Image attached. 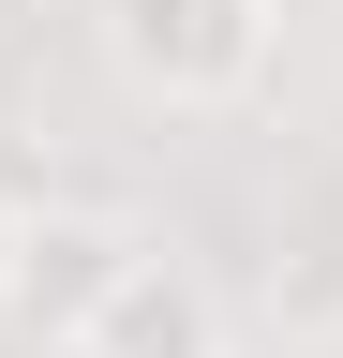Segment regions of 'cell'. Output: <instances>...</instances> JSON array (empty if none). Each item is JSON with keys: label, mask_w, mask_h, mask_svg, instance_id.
I'll return each mask as SVG.
<instances>
[{"label": "cell", "mask_w": 343, "mask_h": 358, "mask_svg": "<svg viewBox=\"0 0 343 358\" xmlns=\"http://www.w3.org/2000/svg\"><path fill=\"white\" fill-rule=\"evenodd\" d=\"M90 45H105V75L135 90V105L224 120L284 60V0H90Z\"/></svg>", "instance_id": "1"}, {"label": "cell", "mask_w": 343, "mask_h": 358, "mask_svg": "<svg viewBox=\"0 0 343 358\" xmlns=\"http://www.w3.org/2000/svg\"><path fill=\"white\" fill-rule=\"evenodd\" d=\"M135 268H149V224H135V209H105V194H45V209H30L15 313H0V329H30V343H60V358H75V329H90Z\"/></svg>", "instance_id": "2"}, {"label": "cell", "mask_w": 343, "mask_h": 358, "mask_svg": "<svg viewBox=\"0 0 343 358\" xmlns=\"http://www.w3.org/2000/svg\"><path fill=\"white\" fill-rule=\"evenodd\" d=\"M75 358H224V284H209L194 254L149 239V268L90 313V329H75Z\"/></svg>", "instance_id": "3"}, {"label": "cell", "mask_w": 343, "mask_h": 358, "mask_svg": "<svg viewBox=\"0 0 343 358\" xmlns=\"http://www.w3.org/2000/svg\"><path fill=\"white\" fill-rule=\"evenodd\" d=\"M15 254H30V194L0 179V313H15Z\"/></svg>", "instance_id": "4"}]
</instances>
